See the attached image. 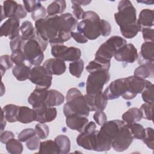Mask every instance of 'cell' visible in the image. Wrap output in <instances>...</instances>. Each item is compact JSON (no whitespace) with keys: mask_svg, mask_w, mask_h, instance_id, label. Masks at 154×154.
Listing matches in <instances>:
<instances>
[{"mask_svg":"<svg viewBox=\"0 0 154 154\" xmlns=\"http://www.w3.org/2000/svg\"><path fill=\"white\" fill-rule=\"evenodd\" d=\"M25 41L22 38L21 35H19L15 38L11 40L10 46L11 51H14L16 50H22Z\"/></svg>","mask_w":154,"mask_h":154,"instance_id":"46","label":"cell"},{"mask_svg":"<svg viewBox=\"0 0 154 154\" xmlns=\"http://www.w3.org/2000/svg\"><path fill=\"white\" fill-rule=\"evenodd\" d=\"M47 14V11L46 8L42 5L41 2L38 4L37 7L35 8V10L31 13V17L33 20L35 22L42 19H45Z\"/></svg>","mask_w":154,"mask_h":154,"instance_id":"42","label":"cell"},{"mask_svg":"<svg viewBox=\"0 0 154 154\" xmlns=\"http://www.w3.org/2000/svg\"><path fill=\"white\" fill-rule=\"evenodd\" d=\"M19 8V4L14 1H5L1 5V20L5 18H15Z\"/></svg>","mask_w":154,"mask_h":154,"instance_id":"24","label":"cell"},{"mask_svg":"<svg viewBox=\"0 0 154 154\" xmlns=\"http://www.w3.org/2000/svg\"><path fill=\"white\" fill-rule=\"evenodd\" d=\"M71 2L72 4V8L73 9V14L75 16V19L77 20L82 19V17L85 11L83 10L81 5L75 2L74 1H71Z\"/></svg>","mask_w":154,"mask_h":154,"instance_id":"50","label":"cell"},{"mask_svg":"<svg viewBox=\"0 0 154 154\" xmlns=\"http://www.w3.org/2000/svg\"><path fill=\"white\" fill-rule=\"evenodd\" d=\"M142 99L145 103L153 104V84L148 81L141 92Z\"/></svg>","mask_w":154,"mask_h":154,"instance_id":"39","label":"cell"},{"mask_svg":"<svg viewBox=\"0 0 154 154\" xmlns=\"http://www.w3.org/2000/svg\"><path fill=\"white\" fill-rule=\"evenodd\" d=\"M64 101V96L56 90H49L45 104L48 107H54L61 105Z\"/></svg>","mask_w":154,"mask_h":154,"instance_id":"28","label":"cell"},{"mask_svg":"<svg viewBox=\"0 0 154 154\" xmlns=\"http://www.w3.org/2000/svg\"><path fill=\"white\" fill-rule=\"evenodd\" d=\"M110 78L108 71L99 70L90 73L86 82V94L95 95L102 91L103 86Z\"/></svg>","mask_w":154,"mask_h":154,"instance_id":"7","label":"cell"},{"mask_svg":"<svg viewBox=\"0 0 154 154\" xmlns=\"http://www.w3.org/2000/svg\"><path fill=\"white\" fill-rule=\"evenodd\" d=\"M29 79L37 87L48 89L52 84V75L43 66H37L31 69Z\"/></svg>","mask_w":154,"mask_h":154,"instance_id":"11","label":"cell"},{"mask_svg":"<svg viewBox=\"0 0 154 154\" xmlns=\"http://www.w3.org/2000/svg\"><path fill=\"white\" fill-rule=\"evenodd\" d=\"M98 14L93 11H85L82 20L78 23V32L83 34L87 39L93 40L100 35Z\"/></svg>","mask_w":154,"mask_h":154,"instance_id":"5","label":"cell"},{"mask_svg":"<svg viewBox=\"0 0 154 154\" xmlns=\"http://www.w3.org/2000/svg\"><path fill=\"white\" fill-rule=\"evenodd\" d=\"M134 137L126 123H125L117 132L112 141V147L119 152H123L131 144Z\"/></svg>","mask_w":154,"mask_h":154,"instance_id":"9","label":"cell"},{"mask_svg":"<svg viewBox=\"0 0 154 154\" xmlns=\"http://www.w3.org/2000/svg\"><path fill=\"white\" fill-rule=\"evenodd\" d=\"M93 119L96 123L100 126H102L107 122L106 115L103 111H95V113L93 115Z\"/></svg>","mask_w":154,"mask_h":154,"instance_id":"51","label":"cell"},{"mask_svg":"<svg viewBox=\"0 0 154 154\" xmlns=\"http://www.w3.org/2000/svg\"><path fill=\"white\" fill-rule=\"evenodd\" d=\"M153 104L147 103L141 105L140 109L142 112L143 118L151 121L153 120Z\"/></svg>","mask_w":154,"mask_h":154,"instance_id":"43","label":"cell"},{"mask_svg":"<svg viewBox=\"0 0 154 154\" xmlns=\"http://www.w3.org/2000/svg\"><path fill=\"white\" fill-rule=\"evenodd\" d=\"M51 47V55L54 58L71 62L81 58V51L76 47H67L64 45H56Z\"/></svg>","mask_w":154,"mask_h":154,"instance_id":"10","label":"cell"},{"mask_svg":"<svg viewBox=\"0 0 154 154\" xmlns=\"http://www.w3.org/2000/svg\"><path fill=\"white\" fill-rule=\"evenodd\" d=\"M33 109V108H32ZM35 111V121L45 123L53 121L57 117V109L54 107H48L46 105L33 109Z\"/></svg>","mask_w":154,"mask_h":154,"instance_id":"17","label":"cell"},{"mask_svg":"<svg viewBox=\"0 0 154 154\" xmlns=\"http://www.w3.org/2000/svg\"><path fill=\"white\" fill-rule=\"evenodd\" d=\"M35 131L36 135L40 139L46 138L49 134V129L48 126L45 123H38L35 126Z\"/></svg>","mask_w":154,"mask_h":154,"instance_id":"40","label":"cell"},{"mask_svg":"<svg viewBox=\"0 0 154 154\" xmlns=\"http://www.w3.org/2000/svg\"><path fill=\"white\" fill-rule=\"evenodd\" d=\"M71 37H72L76 42L79 43H85L88 41V39L83 34L79 32L72 31L71 32Z\"/></svg>","mask_w":154,"mask_h":154,"instance_id":"55","label":"cell"},{"mask_svg":"<svg viewBox=\"0 0 154 154\" xmlns=\"http://www.w3.org/2000/svg\"><path fill=\"white\" fill-rule=\"evenodd\" d=\"M67 102L63 107V112L66 117L81 116L88 117L90 109L87 102L79 90L76 88H70L66 94Z\"/></svg>","mask_w":154,"mask_h":154,"instance_id":"3","label":"cell"},{"mask_svg":"<svg viewBox=\"0 0 154 154\" xmlns=\"http://www.w3.org/2000/svg\"><path fill=\"white\" fill-rule=\"evenodd\" d=\"M14 63L11 56L8 55H2L0 58V67H3L5 70H8L13 67Z\"/></svg>","mask_w":154,"mask_h":154,"instance_id":"49","label":"cell"},{"mask_svg":"<svg viewBox=\"0 0 154 154\" xmlns=\"http://www.w3.org/2000/svg\"><path fill=\"white\" fill-rule=\"evenodd\" d=\"M125 123L123 120H112L105 122L96 133L97 152L108 151L112 147V141Z\"/></svg>","mask_w":154,"mask_h":154,"instance_id":"4","label":"cell"},{"mask_svg":"<svg viewBox=\"0 0 154 154\" xmlns=\"http://www.w3.org/2000/svg\"><path fill=\"white\" fill-rule=\"evenodd\" d=\"M127 44L126 40L122 37L114 35L103 43L95 54V58L106 61H111L116 52Z\"/></svg>","mask_w":154,"mask_h":154,"instance_id":"6","label":"cell"},{"mask_svg":"<svg viewBox=\"0 0 154 154\" xmlns=\"http://www.w3.org/2000/svg\"><path fill=\"white\" fill-rule=\"evenodd\" d=\"M129 87L128 77L116 79L111 82L103 93L104 97L107 100H113L125 94Z\"/></svg>","mask_w":154,"mask_h":154,"instance_id":"12","label":"cell"},{"mask_svg":"<svg viewBox=\"0 0 154 154\" xmlns=\"http://www.w3.org/2000/svg\"><path fill=\"white\" fill-rule=\"evenodd\" d=\"M40 144V138L37 135L29 138L26 141V145L27 148L30 150H36L39 149Z\"/></svg>","mask_w":154,"mask_h":154,"instance_id":"48","label":"cell"},{"mask_svg":"<svg viewBox=\"0 0 154 154\" xmlns=\"http://www.w3.org/2000/svg\"><path fill=\"white\" fill-rule=\"evenodd\" d=\"M99 29L100 35L103 37H107L111 34V26L108 21L100 19L99 20Z\"/></svg>","mask_w":154,"mask_h":154,"instance_id":"47","label":"cell"},{"mask_svg":"<svg viewBox=\"0 0 154 154\" xmlns=\"http://www.w3.org/2000/svg\"><path fill=\"white\" fill-rule=\"evenodd\" d=\"M154 73V63L142 64L136 68L134 76L145 79L147 78H153Z\"/></svg>","mask_w":154,"mask_h":154,"instance_id":"30","label":"cell"},{"mask_svg":"<svg viewBox=\"0 0 154 154\" xmlns=\"http://www.w3.org/2000/svg\"><path fill=\"white\" fill-rule=\"evenodd\" d=\"M24 7L27 12L32 13L40 3V1H23Z\"/></svg>","mask_w":154,"mask_h":154,"instance_id":"53","label":"cell"},{"mask_svg":"<svg viewBox=\"0 0 154 154\" xmlns=\"http://www.w3.org/2000/svg\"><path fill=\"white\" fill-rule=\"evenodd\" d=\"M43 66L52 75H61L65 72L66 69L64 61L57 58L46 60Z\"/></svg>","mask_w":154,"mask_h":154,"instance_id":"18","label":"cell"},{"mask_svg":"<svg viewBox=\"0 0 154 154\" xmlns=\"http://www.w3.org/2000/svg\"><path fill=\"white\" fill-rule=\"evenodd\" d=\"M153 135V129L152 128H147L145 129V136L143 141L151 150H153L154 149Z\"/></svg>","mask_w":154,"mask_h":154,"instance_id":"41","label":"cell"},{"mask_svg":"<svg viewBox=\"0 0 154 154\" xmlns=\"http://www.w3.org/2000/svg\"><path fill=\"white\" fill-rule=\"evenodd\" d=\"M137 60L140 65L154 62L153 42H144L142 44Z\"/></svg>","mask_w":154,"mask_h":154,"instance_id":"19","label":"cell"},{"mask_svg":"<svg viewBox=\"0 0 154 154\" xmlns=\"http://www.w3.org/2000/svg\"><path fill=\"white\" fill-rule=\"evenodd\" d=\"M19 106L14 104H8L4 106L2 110L4 112L5 117L7 122L14 123L17 122V116Z\"/></svg>","mask_w":154,"mask_h":154,"instance_id":"34","label":"cell"},{"mask_svg":"<svg viewBox=\"0 0 154 154\" xmlns=\"http://www.w3.org/2000/svg\"><path fill=\"white\" fill-rule=\"evenodd\" d=\"M48 94V90L40 87H37L31 93L28 98V103L32 105V108L46 105L45 102Z\"/></svg>","mask_w":154,"mask_h":154,"instance_id":"20","label":"cell"},{"mask_svg":"<svg viewBox=\"0 0 154 154\" xmlns=\"http://www.w3.org/2000/svg\"><path fill=\"white\" fill-rule=\"evenodd\" d=\"M84 63L82 60L79 59L69 64V72L73 76L79 78L84 70Z\"/></svg>","mask_w":154,"mask_h":154,"instance_id":"37","label":"cell"},{"mask_svg":"<svg viewBox=\"0 0 154 154\" xmlns=\"http://www.w3.org/2000/svg\"><path fill=\"white\" fill-rule=\"evenodd\" d=\"M11 58L16 65L22 64L26 61L23 50H16L13 51L11 54Z\"/></svg>","mask_w":154,"mask_h":154,"instance_id":"45","label":"cell"},{"mask_svg":"<svg viewBox=\"0 0 154 154\" xmlns=\"http://www.w3.org/2000/svg\"><path fill=\"white\" fill-rule=\"evenodd\" d=\"M36 135L35 129L32 128H27L22 130L18 135L17 138L21 142H26L31 137Z\"/></svg>","mask_w":154,"mask_h":154,"instance_id":"44","label":"cell"},{"mask_svg":"<svg viewBox=\"0 0 154 154\" xmlns=\"http://www.w3.org/2000/svg\"><path fill=\"white\" fill-rule=\"evenodd\" d=\"M74 2H76V4H79V5L85 6V5H87L89 4H90L91 1H74Z\"/></svg>","mask_w":154,"mask_h":154,"instance_id":"58","label":"cell"},{"mask_svg":"<svg viewBox=\"0 0 154 154\" xmlns=\"http://www.w3.org/2000/svg\"><path fill=\"white\" fill-rule=\"evenodd\" d=\"M14 138V135L11 131H5L1 133L0 141L3 144H6L11 139Z\"/></svg>","mask_w":154,"mask_h":154,"instance_id":"54","label":"cell"},{"mask_svg":"<svg viewBox=\"0 0 154 154\" xmlns=\"http://www.w3.org/2000/svg\"><path fill=\"white\" fill-rule=\"evenodd\" d=\"M127 125L134 138L139 140H143L145 136V129L141 125L138 123H134Z\"/></svg>","mask_w":154,"mask_h":154,"instance_id":"38","label":"cell"},{"mask_svg":"<svg viewBox=\"0 0 154 154\" xmlns=\"http://www.w3.org/2000/svg\"><path fill=\"white\" fill-rule=\"evenodd\" d=\"M36 116L35 111L29 107L24 106H19L17 120L22 123H29L35 121Z\"/></svg>","mask_w":154,"mask_h":154,"instance_id":"25","label":"cell"},{"mask_svg":"<svg viewBox=\"0 0 154 154\" xmlns=\"http://www.w3.org/2000/svg\"><path fill=\"white\" fill-rule=\"evenodd\" d=\"M66 2L63 0H56L51 3L47 7L46 11L48 16H55L62 14L66 10Z\"/></svg>","mask_w":154,"mask_h":154,"instance_id":"32","label":"cell"},{"mask_svg":"<svg viewBox=\"0 0 154 154\" xmlns=\"http://www.w3.org/2000/svg\"><path fill=\"white\" fill-rule=\"evenodd\" d=\"M38 149L39 153H60L59 148L54 140H49L40 142Z\"/></svg>","mask_w":154,"mask_h":154,"instance_id":"33","label":"cell"},{"mask_svg":"<svg viewBox=\"0 0 154 154\" xmlns=\"http://www.w3.org/2000/svg\"><path fill=\"white\" fill-rule=\"evenodd\" d=\"M117 9L114 19L120 27L122 35L126 38H134L140 31L135 8L131 1L123 0L119 2Z\"/></svg>","mask_w":154,"mask_h":154,"instance_id":"2","label":"cell"},{"mask_svg":"<svg viewBox=\"0 0 154 154\" xmlns=\"http://www.w3.org/2000/svg\"><path fill=\"white\" fill-rule=\"evenodd\" d=\"M7 151L11 154H20L23 152V145L21 141L14 138L11 139L5 144Z\"/></svg>","mask_w":154,"mask_h":154,"instance_id":"36","label":"cell"},{"mask_svg":"<svg viewBox=\"0 0 154 154\" xmlns=\"http://www.w3.org/2000/svg\"><path fill=\"white\" fill-rule=\"evenodd\" d=\"M97 131L91 134L81 132L76 138L78 145L88 150H96Z\"/></svg>","mask_w":154,"mask_h":154,"instance_id":"21","label":"cell"},{"mask_svg":"<svg viewBox=\"0 0 154 154\" xmlns=\"http://www.w3.org/2000/svg\"><path fill=\"white\" fill-rule=\"evenodd\" d=\"M6 119L5 117L4 112L2 110L1 111V133H2L4 131V129L6 126Z\"/></svg>","mask_w":154,"mask_h":154,"instance_id":"57","label":"cell"},{"mask_svg":"<svg viewBox=\"0 0 154 154\" xmlns=\"http://www.w3.org/2000/svg\"><path fill=\"white\" fill-rule=\"evenodd\" d=\"M31 65L23 63L13 67L12 73L16 79L19 81H23L29 79L31 71Z\"/></svg>","mask_w":154,"mask_h":154,"instance_id":"26","label":"cell"},{"mask_svg":"<svg viewBox=\"0 0 154 154\" xmlns=\"http://www.w3.org/2000/svg\"><path fill=\"white\" fill-rule=\"evenodd\" d=\"M22 50L27 63L31 66H40L42 63L44 51L35 38L25 41Z\"/></svg>","mask_w":154,"mask_h":154,"instance_id":"8","label":"cell"},{"mask_svg":"<svg viewBox=\"0 0 154 154\" xmlns=\"http://www.w3.org/2000/svg\"><path fill=\"white\" fill-rule=\"evenodd\" d=\"M143 38L145 42H153V29L150 28H143L141 31Z\"/></svg>","mask_w":154,"mask_h":154,"instance_id":"52","label":"cell"},{"mask_svg":"<svg viewBox=\"0 0 154 154\" xmlns=\"http://www.w3.org/2000/svg\"><path fill=\"white\" fill-rule=\"evenodd\" d=\"M54 141L58 146L60 153L66 154L70 150V141L66 135H59L54 139Z\"/></svg>","mask_w":154,"mask_h":154,"instance_id":"35","label":"cell"},{"mask_svg":"<svg viewBox=\"0 0 154 154\" xmlns=\"http://www.w3.org/2000/svg\"><path fill=\"white\" fill-rule=\"evenodd\" d=\"M21 36L25 41L34 38L36 35L35 28H34L32 23L30 21H24L20 28Z\"/></svg>","mask_w":154,"mask_h":154,"instance_id":"31","label":"cell"},{"mask_svg":"<svg viewBox=\"0 0 154 154\" xmlns=\"http://www.w3.org/2000/svg\"><path fill=\"white\" fill-rule=\"evenodd\" d=\"M138 52L132 43H127L120 48L114 55V59L120 62L133 63L138 58Z\"/></svg>","mask_w":154,"mask_h":154,"instance_id":"14","label":"cell"},{"mask_svg":"<svg viewBox=\"0 0 154 154\" xmlns=\"http://www.w3.org/2000/svg\"><path fill=\"white\" fill-rule=\"evenodd\" d=\"M78 20L70 13L47 16L35 22L36 34L51 46L63 45L71 38V32L77 27Z\"/></svg>","mask_w":154,"mask_h":154,"instance_id":"1","label":"cell"},{"mask_svg":"<svg viewBox=\"0 0 154 154\" xmlns=\"http://www.w3.org/2000/svg\"><path fill=\"white\" fill-rule=\"evenodd\" d=\"M84 97L90 111H103L106 106L108 100L104 97L102 92L93 96L86 94Z\"/></svg>","mask_w":154,"mask_h":154,"instance_id":"16","label":"cell"},{"mask_svg":"<svg viewBox=\"0 0 154 154\" xmlns=\"http://www.w3.org/2000/svg\"><path fill=\"white\" fill-rule=\"evenodd\" d=\"M128 78L129 80L128 90L122 97L125 100H131L135 97L138 94L141 93L149 81L135 76H130Z\"/></svg>","mask_w":154,"mask_h":154,"instance_id":"13","label":"cell"},{"mask_svg":"<svg viewBox=\"0 0 154 154\" xmlns=\"http://www.w3.org/2000/svg\"><path fill=\"white\" fill-rule=\"evenodd\" d=\"M137 25L139 31L143 28H151L153 26V11L150 9H143L139 14L137 19Z\"/></svg>","mask_w":154,"mask_h":154,"instance_id":"23","label":"cell"},{"mask_svg":"<svg viewBox=\"0 0 154 154\" xmlns=\"http://www.w3.org/2000/svg\"><path fill=\"white\" fill-rule=\"evenodd\" d=\"M111 61H106L94 58V59L93 61H91L87 66L86 70L89 73L99 70L109 71Z\"/></svg>","mask_w":154,"mask_h":154,"instance_id":"29","label":"cell"},{"mask_svg":"<svg viewBox=\"0 0 154 154\" xmlns=\"http://www.w3.org/2000/svg\"><path fill=\"white\" fill-rule=\"evenodd\" d=\"M96 123L93 122H88V123L85 125L83 131L82 132L91 134L95 132L96 130Z\"/></svg>","mask_w":154,"mask_h":154,"instance_id":"56","label":"cell"},{"mask_svg":"<svg viewBox=\"0 0 154 154\" xmlns=\"http://www.w3.org/2000/svg\"><path fill=\"white\" fill-rule=\"evenodd\" d=\"M19 24L20 20L17 18H9L7 19L1 26V37H8L10 40H13L19 36V31H20Z\"/></svg>","mask_w":154,"mask_h":154,"instance_id":"15","label":"cell"},{"mask_svg":"<svg viewBox=\"0 0 154 154\" xmlns=\"http://www.w3.org/2000/svg\"><path fill=\"white\" fill-rule=\"evenodd\" d=\"M87 117L81 116H70L66 117V123L68 128L81 133L85 125L88 123Z\"/></svg>","mask_w":154,"mask_h":154,"instance_id":"22","label":"cell"},{"mask_svg":"<svg viewBox=\"0 0 154 154\" xmlns=\"http://www.w3.org/2000/svg\"><path fill=\"white\" fill-rule=\"evenodd\" d=\"M143 118V114L141 109L138 108H131L122 115L123 121L127 123H134L140 122Z\"/></svg>","mask_w":154,"mask_h":154,"instance_id":"27","label":"cell"}]
</instances>
